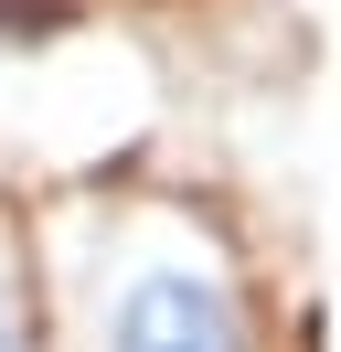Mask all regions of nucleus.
Returning <instances> with one entry per match:
<instances>
[{
  "instance_id": "nucleus-2",
  "label": "nucleus",
  "mask_w": 341,
  "mask_h": 352,
  "mask_svg": "<svg viewBox=\"0 0 341 352\" xmlns=\"http://www.w3.org/2000/svg\"><path fill=\"white\" fill-rule=\"evenodd\" d=\"M0 352H32V331H21V309H11V288H0Z\"/></svg>"
},
{
  "instance_id": "nucleus-1",
  "label": "nucleus",
  "mask_w": 341,
  "mask_h": 352,
  "mask_svg": "<svg viewBox=\"0 0 341 352\" xmlns=\"http://www.w3.org/2000/svg\"><path fill=\"white\" fill-rule=\"evenodd\" d=\"M107 352H245V309L203 267H149L107 309Z\"/></svg>"
}]
</instances>
